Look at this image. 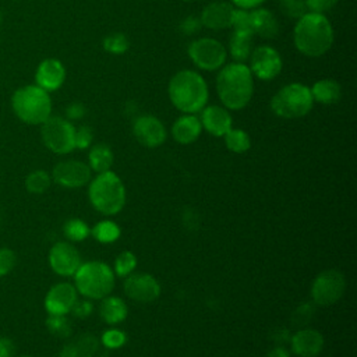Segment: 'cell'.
Listing matches in <instances>:
<instances>
[{"label": "cell", "mask_w": 357, "mask_h": 357, "mask_svg": "<svg viewBox=\"0 0 357 357\" xmlns=\"http://www.w3.org/2000/svg\"><path fill=\"white\" fill-rule=\"evenodd\" d=\"M216 92L227 110L245 107L254 93V75L244 63H231L220 68L216 77Z\"/></svg>", "instance_id": "cell-1"}, {"label": "cell", "mask_w": 357, "mask_h": 357, "mask_svg": "<svg viewBox=\"0 0 357 357\" xmlns=\"http://www.w3.org/2000/svg\"><path fill=\"white\" fill-rule=\"evenodd\" d=\"M297 50L307 57H321L332 46L335 33L329 20L319 13H305L294 26L293 33Z\"/></svg>", "instance_id": "cell-2"}, {"label": "cell", "mask_w": 357, "mask_h": 357, "mask_svg": "<svg viewBox=\"0 0 357 357\" xmlns=\"http://www.w3.org/2000/svg\"><path fill=\"white\" fill-rule=\"evenodd\" d=\"M169 99L173 106L184 114L201 112L208 102V85L201 74L192 70L176 73L167 85Z\"/></svg>", "instance_id": "cell-3"}, {"label": "cell", "mask_w": 357, "mask_h": 357, "mask_svg": "<svg viewBox=\"0 0 357 357\" xmlns=\"http://www.w3.org/2000/svg\"><path fill=\"white\" fill-rule=\"evenodd\" d=\"M88 198L95 211L112 216L119 213L126 205V187L121 178L112 170L98 173L89 181Z\"/></svg>", "instance_id": "cell-4"}, {"label": "cell", "mask_w": 357, "mask_h": 357, "mask_svg": "<svg viewBox=\"0 0 357 357\" xmlns=\"http://www.w3.org/2000/svg\"><path fill=\"white\" fill-rule=\"evenodd\" d=\"M77 293L89 300H102L114 289V272L102 261L82 262L74 273Z\"/></svg>", "instance_id": "cell-5"}, {"label": "cell", "mask_w": 357, "mask_h": 357, "mask_svg": "<svg viewBox=\"0 0 357 357\" xmlns=\"http://www.w3.org/2000/svg\"><path fill=\"white\" fill-rule=\"evenodd\" d=\"M11 106L15 116L26 124H42L52 113L49 92L36 84L18 88L13 93Z\"/></svg>", "instance_id": "cell-6"}, {"label": "cell", "mask_w": 357, "mask_h": 357, "mask_svg": "<svg viewBox=\"0 0 357 357\" xmlns=\"http://www.w3.org/2000/svg\"><path fill=\"white\" fill-rule=\"evenodd\" d=\"M314 99L307 85L300 82L287 84L271 99L272 112L282 119H298L310 113Z\"/></svg>", "instance_id": "cell-7"}, {"label": "cell", "mask_w": 357, "mask_h": 357, "mask_svg": "<svg viewBox=\"0 0 357 357\" xmlns=\"http://www.w3.org/2000/svg\"><path fill=\"white\" fill-rule=\"evenodd\" d=\"M40 126V137L49 151L66 155L75 149V127L67 119L50 116Z\"/></svg>", "instance_id": "cell-8"}, {"label": "cell", "mask_w": 357, "mask_h": 357, "mask_svg": "<svg viewBox=\"0 0 357 357\" xmlns=\"http://www.w3.org/2000/svg\"><path fill=\"white\" fill-rule=\"evenodd\" d=\"M188 56L194 66L205 71H216L227 59L226 47L213 38H199L190 43Z\"/></svg>", "instance_id": "cell-9"}, {"label": "cell", "mask_w": 357, "mask_h": 357, "mask_svg": "<svg viewBox=\"0 0 357 357\" xmlns=\"http://www.w3.org/2000/svg\"><path fill=\"white\" fill-rule=\"evenodd\" d=\"M346 290V279L336 269H326L317 275L311 284V298L314 304L329 307L343 296Z\"/></svg>", "instance_id": "cell-10"}, {"label": "cell", "mask_w": 357, "mask_h": 357, "mask_svg": "<svg viewBox=\"0 0 357 357\" xmlns=\"http://www.w3.org/2000/svg\"><path fill=\"white\" fill-rule=\"evenodd\" d=\"M282 57L279 52L268 45L252 49L250 54V71L261 81H271L282 71Z\"/></svg>", "instance_id": "cell-11"}, {"label": "cell", "mask_w": 357, "mask_h": 357, "mask_svg": "<svg viewBox=\"0 0 357 357\" xmlns=\"http://www.w3.org/2000/svg\"><path fill=\"white\" fill-rule=\"evenodd\" d=\"M92 178L91 167L81 160H61L52 170V180L64 188H79Z\"/></svg>", "instance_id": "cell-12"}, {"label": "cell", "mask_w": 357, "mask_h": 357, "mask_svg": "<svg viewBox=\"0 0 357 357\" xmlns=\"http://www.w3.org/2000/svg\"><path fill=\"white\" fill-rule=\"evenodd\" d=\"M124 294L138 303H151L160 296V284L151 273L132 272L123 283Z\"/></svg>", "instance_id": "cell-13"}, {"label": "cell", "mask_w": 357, "mask_h": 357, "mask_svg": "<svg viewBox=\"0 0 357 357\" xmlns=\"http://www.w3.org/2000/svg\"><path fill=\"white\" fill-rule=\"evenodd\" d=\"M82 264L78 250L68 241H59L49 251V265L52 271L60 276H74Z\"/></svg>", "instance_id": "cell-14"}, {"label": "cell", "mask_w": 357, "mask_h": 357, "mask_svg": "<svg viewBox=\"0 0 357 357\" xmlns=\"http://www.w3.org/2000/svg\"><path fill=\"white\" fill-rule=\"evenodd\" d=\"M132 134L135 139L146 148L160 146L166 141L167 135L163 123L151 114H144L135 119L132 124Z\"/></svg>", "instance_id": "cell-15"}, {"label": "cell", "mask_w": 357, "mask_h": 357, "mask_svg": "<svg viewBox=\"0 0 357 357\" xmlns=\"http://www.w3.org/2000/svg\"><path fill=\"white\" fill-rule=\"evenodd\" d=\"M77 289L74 284L61 282L52 286L45 297V308L47 314L53 315H67L74 303L77 301Z\"/></svg>", "instance_id": "cell-16"}, {"label": "cell", "mask_w": 357, "mask_h": 357, "mask_svg": "<svg viewBox=\"0 0 357 357\" xmlns=\"http://www.w3.org/2000/svg\"><path fill=\"white\" fill-rule=\"evenodd\" d=\"M290 349L297 357H317L324 347V336L317 329L301 328L290 336Z\"/></svg>", "instance_id": "cell-17"}, {"label": "cell", "mask_w": 357, "mask_h": 357, "mask_svg": "<svg viewBox=\"0 0 357 357\" xmlns=\"http://www.w3.org/2000/svg\"><path fill=\"white\" fill-rule=\"evenodd\" d=\"M36 85L46 92L57 91L66 81V68L57 59H45L35 73Z\"/></svg>", "instance_id": "cell-18"}, {"label": "cell", "mask_w": 357, "mask_h": 357, "mask_svg": "<svg viewBox=\"0 0 357 357\" xmlns=\"http://www.w3.org/2000/svg\"><path fill=\"white\" fill-rule=\"evenodd\" d=\"M201 126L213 137H223L233 124L231 114L223 106L212 105L201 110Z\"/></svg>", "instance_id": "cell-19"}, {"label": "cell", "mask_w": 357, "mask_h": 357, "mask_svg": "<svg viewBox=\"0 0 357 357\" xmlns=\"http://www.w3.org/2000/svg\"><path fill=\"white\" fill-rule=\"evenodd\" d=\"M233 10V6L227 1H211L201 13V25L213 31L229 28L231 26Z\"/></svg>", "instance_id": "cell-20"}, {"label": "cell", "mask_w": 357, "mask_h": 357, "mask_svg": "<svg viewBox=\"0 0 357 357\" xmlns=\"http://www.w3.org/2000/svg\"><path fill=\"white\" fill-rule=\"evenodd\" d=\"M202 131L199 119L195 114H183L172 126V135L176 142L188 145L195 142Z\"/></svg>", "instance_id": "cell-21"}, {"label": "cell", "mask_w": 357, "mask_h": 357, "mask_svg": "<svg viewBox=\"0 0 357 357\" xmlns=\"http://www.w3.org/2000/svg\"><path fill=\"white\" fill-rule=\"evenodd\" d=\"M99 339L92 333H81L68 340L59 357H93L99 349Z\"/></svg>", "instance_id": "cell-22"}, {"label": "cell", "mask_w": 357, "mask_h": 357, "mask_svg": "<svg viewBox=\"0 0 357 357\" xmlns=\"http://www.w3.org/2000/svg\"><path fill=\"white\" fill-rule=\"evenodd\" d=\"M250 20L251 31L254 35L272 39L279 32V24L276 17L272 11L266 8H254V11H250Z\"/></svg>", "instance_id": "cell-23"}, {"label": "cell", "mask_w": 357, "mask_h": 357, "mask_svg": "<svg viewBox=\"0 0 357 357\" xmlns=\"http://www.w3.org/2000/svg\"><path fill=\"white\" fill-rule=\"evenodd\" d=\"M127 314H128V308L123 298L117 296H110V294L102 298L99 305V315L106 324L109 325L120 324L127 318Z\"/></svg>", "instance_id": "cell-24"}, {"label": "cell", "mask_w": 357, "mask_h": 357, "mask_svg": "<svg viewBox=\"0 0 357 357\" xmlns=\"http://www.w3.org/2000/svg\"><path fill=\"white\" fill-rule=\"evenodd\" d=\"M254 33L248 31H234L229 39V52L236 63H244L250 59L252 52Z\"/></svg>", "instance_id": "cell-25"}, {"label": "cell", "mask_w": 357, "mask_h": 357, "mask_svg": "<svg viewBox=\"0 0 357 357\" xmlns=\"http://www.w3.org/2000/svg\"><path fill=\"white\" fill-rule=\"evenodd\" d=\"M314 102L321 105H333L340 100L342 88L340 85L331 78H324L317 81L312 88H310Z\"/></svg>", "instance_id": "cell-26"}, {"label": "cell", "mask_w": 357, "mask_h": 357, "mask_svg": "<svg viewBox=\"0 0 357 357\" xmlns=\"http://www.w3.org/2000/svg\"><path fill=\"white\" fill-rule=\"evenodd\" d=\"M113 160H114L113 151L106 144L93 145L88 153V162H89L88 166L91 167V170L96 173H103L110 170Z\"/></svg>", "instance_id": "cell-27"}, {"label": "cell", "mask_w": 357, "mask_h": 357, "mask_svg": "<svg viewBox=\"0 0 357 357\" xmlns=\"http://www.w3.org/2000/svg\"><path fill=\"white\" fill-rule=\"evenodd\" d=\"M91 234L96 241L102 244H110L120 237L121 231L119 225L113 220H100L91 229Z\"/></svg>", "instance_id": "cell-28"}, {"label": "cell", "mask_w": 357, "mask_h": 357, "mask_svg": "<svg viewBox=\"0 0 357 357\" xmlns=\"http://www.w3.org/2000/svg\"><path fill=\"white\" fill-rule=\"evenodd\" d=\"M225 145L230 152L244 153L251 146L250 135L241 128H230L225 135Z\"/></svg>", "instance_id": "cell-29"}, {"label": "cell", "mask_w": 357, "mask_h": 357, "mask_svg": "<svg viewBox=\"0 0 357 357\" xmlns=\"http://www.w3.org/2000/svg\"><path fill=\"white\" fill-rule=\"evenodd\" d=\"M52 184V176L45 170H33L25 178V188L31 194H43Z\"/></svg>", "instance_id": "cell-30"}, {"label": "cell", "mask_w": 357, "mask_h": 357, "mask_svg": "<svg viewBox=\"0 0 357 357\" xmlns=\"http://www.w3.org/2000/svg\"><path fill=\"white\" fill-rule=\"evenodd\" d=\"M46 328L53 336L59 339H67L71 336L73 332L71 322L66 315L49 314V317L46 318Z\"/></svg>", "instance_id": "cell-31"}, {"label": "cell", "mask_w": 357, "mask_h": 357, "mask_svg": "<svg viewBox=\"0 0 357 357\" xmlns=\"http://www.w3.org/2000/svg\"><path fill=\"white\" fill-rule=\"evenodd\" d=\"M63 233L70 241H84L91 234V229L84 220L73 218L64 223Z\"/></svg>", "instance_id": "cell-32"}, {"label": "cell", "mask_w": 357, "mask_h": 357, "mask_svg": "<svg viewBox=\"0 0 357 357\" xmlns=\"http://www.w3.org/2000/svg\"><path fill=\"white\" fill-rule=\"evenodd\" d=\"M135 266H137V257L131 251L126 250V251H121L116 257L114 265H113V272L119 278H126L134 272Z\"/></svg>", "instance_id": "cell-33"}, {"label": "cell", "mask_w": 357, "mask_h": 357, "mask_svg": "<svg viewBox=\"0 0 357 357\" xmlns=\"http://www.w3.org/2000/svg\"><path fill=\"white\" fill-rule=\"evenodd\" d=\"M128 47H130V40L121 32L109 33L103 39V49L110 54H123L128 50Z\"/></svg>", "instance_id": "cell-34"}, {"label": "cell", "mask_w": 357, "mask_h": 357, "mask_svg": "<svg viewBox=\"0 0 357 357\" xmlns=\"http://www.w3.org/2000/svg\"><path fill=\"white\" fill-rule=\"evenodd\" d=\"M99 342L106 347V349H119L127 342V335L120 331V329H107L102 333Z\"/></svg>", "instance_id": "cell-35"}, {"label": "cell", "mask_w": 357, "mask_h": 357, "mask_svg": "<svg viewBox=\"0 0 357 357\" xmlns=\"http://www.w3.org/2000/svg\"><path fill=\"white\" fill-rule=\"evenodd\" d=\"M279 7L282 13L290 18H300L307 13V6L304 0H280Z\"/></svg>", "instance_id": "cell-36"}, {"label": "cell", "mask_w": 357, "mask_h": 357, "mask_svg": "<svg viewBox=\"0 0 357 357\" xmlns=\"http://www.w3.org/2000/svg\"><path fill=\"white\" fill-rule=\"evenodd\" d=\"M231 26L234 31H251V20H250V11L243 8H234L231 15Z\"/></svg>", "instance_id": "cell-37"}, {"label": "cell", "mask_w": 357, "mask_h": 357, "mask_svg": "<svg viewBox=\"0 0 357 357\" xmlns=\"http://www.w3.org/2000/svg\"><path fill=\"white\" fill-rule=\"evenodd\" d=\"M314 314V305L310 303H303L297 307V310L293 314V325L294 326H301L307 324Z\"/></svg>", "instance_id": "cell-38"}, {"label": "cell", "mask_w": 357, "mask_h": 357, "mask_svg": "<svg viewBox=\"0 0 357 357\" xmlns=\"http://www.w3.org/2000/svg\"><path fill=\"white\" fill-rule=\"evenodd\" d=\"M93 139L92 128L88 126H81L75 128V148L78 149H86Z\"/></svg>", "instance_id": "cell-39"}, {"label": "cell", "mask_w": 357, "mask_h": 357, "mask_svg": "<svg viewBox=\"0 0 357 357\" xmlns=\"http://www.w3.org/2000/svg\"><path fill=\"white\" fill-rule=\"evenodd\" d=\"M15 254L10 248H0V276L10 273L15 265Z\"/></svg>", "instance_id": "cell-40"}, {"label": "cell", "mask_w": 357, "mask_h": 357, "mask_svg": "<svg viewBox=\"0 0 357 357\" xmlns=\"http://www.w3.org/2000/svg\"><path fill=\"white\" fill-rule=\"evenodd\" d=\"M304 1L308 11L324 14L325 11H329L331 8H333L339 0H304Z\"/></svg>", "instance_id": "cell-41"}, {"label": "cell", "mask_w": 357, "mask_h": 357, "mask_svg": "<svg viewBox=\"0 0 357 357\" xmlns=\"http://www.w3.org/2000/svg\"><path fill=\"white\" fill-rule=\"evenodd\" d=\"M93 311V304L88 300H78L74 303L73 308H71V314L75 317V318H79V319H85L88 315H91Z\"/></svg>", "instance_id": "cell-42"}, {"label": "cell", "mask_w": 357, "mask_h": 357, "mask_svg": "<svg viewBox=\"0 0 357 357\" xmlns=\"http://www.w3.org/2000/svg\"><path fill=\"white\" fill-rule=\"evenodd\" d=\"M180 28L185 35H192L194 32H197L201 28V21H199V18H195V17H187L181 22Z\"/></svg>", "instance_id": "cell-43"}, {"label": "cell", "mask_w": 357, "mask_h": 357, "mask_svg": "<svg viewBox=\"0 0 357 357\" xmlns=\"http://www.w3.org/2000/svg\"><path fill=\"white\" fill-rule=\"evenodd\" d=\"M66 114L71 120H78V119H81L85 114V107H84L82 103L74 102V103L68 105V107L66 109Z\"/></svg>", "instance_id": "cell-44"}, {"label": "cell", "mask_w": 357, "mask_h": 357, "mask_svg": "<svg viewBox=\"0 0 357 357\" xmlns=\"http://www.w3.org/2000/svg\"><path fill=\"white\" fill-rule=\"evenodd\" d=\"M15 346L11 339L0 337V357H14Z\"/></svg>", "instance_id": "cell-45"}, {"label": "cell", "mask_w": 357, "mask_h": 357, "mask_svg": "<svg viewBox=\"0 0 357 357\" xmlns=\"http://www.w3.org/2000/svg\"><path fill=\"white\" fill-rule=\"evenodd\" d=\"M234 6H237L238 8L243 10H252L257 8L258 6H261L262 3H265L266 0H230Z\"/></svg>", "instance_id": "cell-46"}, {"label": "cell", "mask_w": 357, "mask_h": 357, "mask_svg": "<svg viewBox=\"0 0 357 357\" xmlns=\"http://www.w3.org/2000/svg\"><path fill=\"white\" fill-rule=\"evenodd\" d=\"M264 357H290L287 349H284L283 346H275L272 350H269Z\"/></svg>", "instance_id": "cell-47"}, {"label": "cell", "mask_w": 357, "mask_h": 357, "mask_svg": "<svg viewBox=\"0 0 357 357\" xmlns=\"http://www.w3.org/2000/svg\"><path fill=\"white\" fill-rule=\"evenodd\" d=\"M183 1H185V3H192V1H197V0H183Z\"/></svg>", "instance_id": "cell-48"}, {"label": "cell", "mask_w": 357, "mask_h": 357, "mask_svg": "<svg viewBox=\"0 0 357 357\" xmlns=\"http://www.w3.org/2000/svg\"><path fill=\"white\" fill-rule=\"evenodd\" d=\"M1 20H3V15H1V13H0V24H1Z\"/></svg>", "instance_id": "cell-49"}, {"label": "cell", "mask_w": 357, "mask_h": 357, "mask_svg": "<svg viewBox=\"0 0 357 357\" xmlns=\"http://www.w3.org/2000/svg\"><path fill=\"white\" fill-rule=\"evenodd\" d=\"M21 357H32V356H21Z\"/></svg>", "instance_id": "cell-50"}]
</instances>
